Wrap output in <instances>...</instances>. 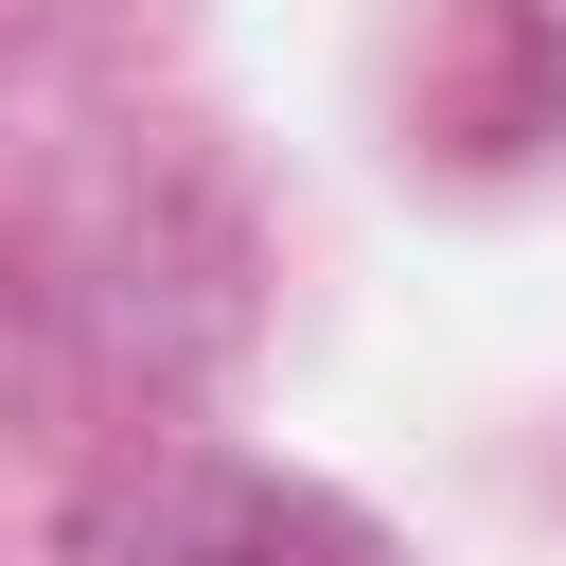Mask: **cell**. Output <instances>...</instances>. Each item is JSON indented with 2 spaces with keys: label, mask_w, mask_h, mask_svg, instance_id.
<instances>
[{
  "label": "cell",
  "mask_w": 566,
  "mask_h": 566,
  "mask_svg": "<svg viewBox=\"0 0 566 566\" xmlns=\"http://www.w3.org/2000/svg\"><path fill=\"white\" fill-rule=\"evenodd\" d=\"M177 566H371V548H354V531H336L318 495H230V513H212V531H195Z\"/></svg>",
  "instance_id": "6da1fadb"
}]
</instances>
